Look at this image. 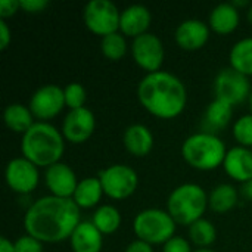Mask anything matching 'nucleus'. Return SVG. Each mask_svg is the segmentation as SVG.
Returning <instances> with one entry per match:
<instances>
[{
  "instance_id": "nucleus-1",
  "label": "nucleus",
  "mask_w": 252,
  "mask_h": 252,
  "mask_svg": "<svg viewBox=\"0 0 252 252\" xmlns=\"http://www.w3.org/2000/svg\"><path fill=\"white\" fill-rule=\"evenodd\" d=\"M81 223V210L72 199L47 195L32 202L24 214L25 233L43 244L69 241Z\"/></svg>"
},
{
  "instance_id": "nucleus-2",
  "label": "nucleus",
  "mask_w": 252,
  "mask_h": 252,
  "mask_svg": "<svg viewBox=\"0 0 252 252\" xmlns=\"http://www.w3.org/2000/svg\"><path fill=\"white\" fill-rule=\"evenodd\" d=\"M137 99L143 109L155 118L174 120L188 105V90L177 75L161 69L146 74L139 81Z\"/></svg>"
},
{
  "instance_id": "nucleus-3",
  "label": "nucleus",
  "mask_w": 252,
  "mask_h": 252,
  "mask_svg": "<svg viewBox=\"0 0 252 252\" xmlns=\"http://www.w3.org/2000/svg\"><path fill=\"white\" fill-rule=\"evenodd\" d=\"M65 151V139L50 123L37 121L21 139L22 157L38 168H49L58 162Z\"/></svg>"
},
{
  "instance_id": "nucleus-4",
  "label": "nucleus",
  "mask_w": 252,
  "mask_h": 252,
  "mask_svg": "<svg viewBox=\"0 0 252 252\" xmlns=\"http://www.w3.org/2000/svg\"><path fill=\"white\" fill-rule=\"evenodd\" d=\"M227 155L226 143L213 133L199 131L185 139L182 157L185 162L198 171H213L224 164Z\"/></svg>"
},
{
  "instance_id": "nucleus-5",
  "label": "nucleus",
  "mask_w": 252,
  "mask_h": 252,
  "mask_svg": "<svg viewBox=\"0 0 252 252\" xmlns=\"http://www.w3.org/2000/svg\"><path fill=\"white\" fill-rule=\"evenodd\" d=\"M208 208V195L196 183H183L173 189L167 201V211L179 226H192L204 219Z\"/></svg>"
},
{
  "instance_id": "nucleus-6",
  "label": "nucleus",
  "mask_w": 252,
  "mask_h": 252,
  "mask_svg": "<svg viewBox=\"0 0 252 252\" xmlns=\"http://www.w3.org/2000/svg\"><path fill=\"white\" fill-rule=\"evenodd\" d=\"M176 221L167 210L146 208L133 220V232L139 241L149 245H164L176 236Z\"/></svg>"
},
{
  "instance_id": "nucleus-7",
  "label": "nucleus",
  "mask_w": 252,
  "mask_h": 252,
  "mask_svg": "<svg viewBox=\"0 0 252 252\" xmlns=\"http://www.w3.org/2000/svg\"><path fill=\"white\" fill-rule=\"evenodd\" d=\"M121 10L111 0H90L83 10V21L86 28L99 37L120 31Z\"/></svg>"
},
{
  "instance_id": "nucleus-8",
  "label": "nucleus",
  "mask_w": 252,
  "mask_h": 252,
  "mask_svg": "<svg viewBox=\"0 0 252 252\" xmlns=\"http://www.w3.org/2000/svg\"><path fill=\"white\" fill-rule=\"evenodd\" d=\"M99 180L103 188V193L114 201H124L130 198L137 186V173L126 164H112L100 171Z\"/></svg>"
},
{
  "instance_id": "nucleus-9",
  "label": "nucleus",
  "mask_w": 252,
  "mask_h": 252,
  "mask_svg": "<svg viewBox=\"0 0 252 252\" xmlns=\"http://www.w3.org/2000/svg\"><path fill=\"white\" fill-rule=\"evenodd\" d=\"M130 50L136 65L146 71V74L161 71V66L165 59V49L157 34L146 32L134 38Z\"/></svg>"
},
{
  "instance_id": "nucleus-10",
  "label": "nucleus",
  "mask_w": 252,
  "mask_h": 252,
  "mask_svg": "<svg viewBox=\"0 0 252 252\" xmlns=\"http://www.w3.org/2000/svg\"><path fill=\"white\" fill-rule=\"evenodd\" d=\"M28 106L35 121L49 123L56 118L63 111V108H66L63 89L56 84L41 86L32 93Z\"/></svg>"
},
{
  "instance_id": "nucleus-11",
  "label": "nucleus",
  "mask_w": 252,
  "mask_h": 252,
  "mask_svg": "<svg viewBox=\"0 0 252 252\" xmlns=\"http://www.w3.org/2000/svg\"><path fill=\"white\" fill-rule=\"evenodd\" d=\"M252 89L247 75L235 71L233 68L221 69L214 80V94L230 105H239L250 99Z\"/></svg>"
},
{
  "instance_id": "nucleus-12",
  "label": "nucleus",
  "mask_w": 252,
  "mask_h": 252,
  "mask_svg": "<svg viewBox=\"0 0 252 252\" xmlns=\"http://www.w3.org/2000/svg\"><path fill=\"white\" fill-rule=\"evenodd\" d=\"M4 180L7 188L19 195L31 193L40 180L38 167L24 157L13 158L4 168Z\"/></svg>"
},
{
  "instance_id": "nucleus-13",
  "label": "nucleus",
  "mask_w": 252,
  "mask_h": 252,
  "mask_svg": "<svg viewBox=\"0 0 252 252\" xmlns=\"http://www.w3.org/2000/svg\"><path fill=\"white\" fill-rule=\"evenodd\" d=\"M96 130L94 114L89 108H80L68 111L62 121V136L72 145H81L87 142Z\"/></svg>"
},
{
  "instance_id": "nucleus-14",
  "label": "nucleus",
  "mask_w": 252,
  "mask_h": 252,
  "mask_svg": "<svg viewBox=\"0 0 252 252\" xmlns=\"http://www.w3.org/2000/svg\"><path fill=\"white\" fill-rule=\"evenodd\" d=\"M210 32H211V28L208 22L190 18L179 24L174 32V40L182 50L196 52L207 44L210 38Z\"/></svg>"
},
{
  "instance_id": "nucleus-15",
  "label": "nucleus",
  "mask_w": 252,
  "mask_h": 252,
  "mask_svg": "<svg viewBox=\"0 0 252 252\" xmlns=\"http://www.w3.org/2000/svg\"><path fill=\"white\" fill-rule=\"evenodd\" d=\"M44 183L50 195L66 199H72L74 192L78 186V180L74 170L65 162H58L46 168Z\"/></svg>"
},
{
  "instance_id": "nucleus-16",
  "label": "nucleus",
  "mask_w": 252,
  "mask_h": 252,
  "mask_svg": "<svg viewBox=\"0 0 252 252\" xmlns=\"http://www.w3.org/2000/svg\"><path fill=\"white\" fill-rule=\"evenodd\" d=\"M152 22L151 10L143 4H131L121 10L120 32L130 38H137L148 32Z\"/></svg>"
},
{
  "instance_id": "nucleus-17",
  "label": "nucleus",
  "mask_w": 252,
  "mask_h": 252,
  "mask_svg": "<svg viewBox=\"0 0 252 252\" xmlns=\"http://www.w3.org/2000/svg\"><path fill=\"white\" fill-rule=\"evenodd\" d=\"M223 168L232 180L241 185L252 180V151L239 145L229 149Z\"/></svg>"
},
{
  "instance_id": "nucleus-18",
  "label": "nucleus",
  "mask_w": 252,
  "mask_h": 252,
  "mask_svg": "<svg viewBox=\"0 0 252 252\" xmlns=\"http://www.w3.org/2000/svg\"><path fill=\"white\" fill-rule=\"evenodd\" d=\"M124 148L136 158H143L154 149V134L145 124H131L124 130Z\"/></svg>"
},
{
  "instance_id": "nucleus-19",
  "label": "nucleus",
  "mask_w": 252,
  "mask_h": 252,
  "mask_svg": "<svg viewBox=\"0 0 252 252\" xmlns=\"http://www.w3.org/2000/svg\"><path fill=\"white\" fill-rule=\"evenodd\" d=\"M72 252H100L103 247V235L92 221H81L69 238Z\"/></svg>"
},
{
  "instance_id": "nucleus-20",
  "label": "nucleus",
  "mask_w": 252,
  "mask_h": 252,
  "mask_svg": "<svg viewBox=\"0 0 252 252\" xmlns=\"http://www.w3.org/2000/svg\"><path fill=\"white\" fill-rule=\"evenodd\" d=\"M241 22L239 9L233 6V3H220L217 4L210 16H208V25L210 28L220 35L232 34Z\"/></svg>"
},
{
  "instance_id": "nucleus-21",
  "label": "nucleus",
  "mask_w": 252,
  "mask_h": 252,
  "mask_svg": "<svg viewBox=\"0 0 252 252\" xmlns=\"http://www.w3.org/2000/svg\"><path fill=\"white\" fill-rule=\"evenodd\" d=\"M233 117V105L221 100V99H214L205 109L204 114V131L216 134L217 131L226 128L229 123L232 121Z\"/></svg>"
},
{
  "instance_id": "nucleus-22",
  "label": "nucleus",
  "mask_w": 252,
  "mask_h": 252,
  "mask_svg": "<svg viewBox=\"0 0 252 252\" xmlns=\"http://www.w3.org/2000/svg\"><path fill=\"white\" fill-rule=\"evenodd\" d=\"M103 195L105 193L99 177H86L78 182L72 201L77 204L80 210H89L94 208L100 202Z\"/></svg>"
},
{
  "instance_id": "nucleus-23",
  "label": "nucleus",
  "mask_w": 252,
  "mask_h": 252,
  "mask_svg": "<svg viewBox=\"0 0 252 252\" xmlns=\"http://www.w3.org/2000/svg\"><path fill=\"white\" fill-rule=\"evenodd\" d=\"M3 121L10 131L18 134H25L37 123L30 106L22 103L7 105L3 112Z\"/></svg>"
},
{
  "instance_id": "nucleus-24",
  "label": "nucleus",
  "mask_w": 252,
  "mask_h": 252,
  "mask_svg": "<svg viewBox=\"0 0 252 252\" xmlns=\"http://www.w3.org/2000/svg\"><path fill=\"white\" fill-rule=\"evenodd\" d=\"M239 199V192L233 185H217L208 195V208L217 214H226L232 211Z\"/></svg>"
},
{
  "instance_id": "nucleus-25",
  "label": "nucleus",
  "mask_w": 252,
  "mask_h": 252,
  "mask_svg": "<svg viewBox=\"0 0 252 252\" xmlns=\"http://www.w3.org/2000/svg\"><path fill=\"white\" fill-rule=\"evenodd\" d=\"M229 62L230 68L235 71L247 75L248 78L252 77V37L242 38L232 46Z\"/></svg>"
},
{
  "instance_id": "nucleus-26",
  "label": "nucleus",
  "mask_w": 252,
  "mask_h": 252,
  "mask_svg": "<svg viewBox=\"0 0 252 252\" xmlns=\"http://www.w3.org/2000/svg\"><path fill=\"white\" fill-rule=\"evenodd\" d=\"M92 223L94 227L105 236V235H112L115 233L120 226H121V213L118 211L117 207L114 205H100L96 208L92 217Z\"/></svg>"
},
{
  "instance_id": "nucleus-27",
  "label": "nucleus",
  "mask_w": 252,
  "mask_h": 252,
  "mask_svg": "<svg viewBox=\"0 0 252 252\" xmlns=\"http://www.w3.org/2000/svg\"><path fill=\"white\" fill-rule=\"evenodd\" d=\"M217 239V230L214 224L207 220L201 219L195 221L192 226H189V242L196 245L198 250L211 247Z\"/></svg>"
},
{
  "instance_id": "nucleus-28",
  "label": "nucleus",
  "mask_w": 252,
  "mask_h": 252,
  "mask_svg": "<svg viewBox=\"0 0 252 252\" xmlns=\"http://www.w3.org/2000/svg\"><path fill=\"white\" fill-rule=\"evenodd\" d=\"M127 50H128V44H127L126 35H123L120 31L109 34L100 40L102 55L112 62L121 61L127 55Z\"/></svg>"
},
{
  "instance_id": "nucleus-29",
  "label": "nucleus",
  "mask_w": 252,
  "mask_h": 252,
  "mask_svg": "<svg viewBox=\"0 0 252 252\" xmlns=\"http://www.w3.org/2000/svg\"><path fill=\"white\" fill-rule=\"evenodd\" d=\"M235 140L239 143V146L244 148H252V114L242 115L238 118L232 128Z\"/></svg>"
},
{
  "instance_id": "nucleus-30",
  "label": "nucleus",
  "mask_w": 252,
  "mask_h": 252,
  "mask_svg": "<svg viewBox=\"0 0 252 252\" xmlns=\"http://www.w3.org/2000/svg\"><path fill=\"white\" fill-rule=\"evenodd\" d=\"M63 94H65V105L69 111L84 108L87 94H86V89L80 83H69L68 86H65Z\"/></svg>"
},
{
  "instance_id": "nucleus-31",
  "label": "nucleus",
  "mask_w": 252,
  "mask_h": 252,
  "mask_svg": "<svg viewBox=\"0 0 252 252\" xmlns=\"http://www.w3.org/2000/svg\"><path fill=\"white\" fill-rule=\"evenodd\" d=\"M15 251L44 252L43 251V242H40L38 239H35V238H32V236H30V235H27V233L15 241Z\"/></svg>"
},
{
  "instance_id": "nucleus-32",
  "label": "nucleus",
  "mask_w": 252,
  "mask_h": 252,
  "mask_svg": "<svg viewBox=\"0 0 252 252\" xmlns=\"http://www.w3.org/2000/svg\"><path fill=\"white\" fill-rule=\"evenodd\" d=\"M162 252H193L189 239L183 236H174L162 245Z\"/></svg>"
},
{
  "instance_id": "nucleus-33",
  "label": "nucleus",
  "mask_w": 252,
  "mask_h": 252,
  "mask_svg": "<svg viewBox=\"0 0 252 252\" xmlns=\"http://www.w3.org/2000/svg\"><path fill=\"white\" fill-rule=\"evenodd\" d=\"M21 10L19 0H0V19H7L15 16Z\"/></svg>"
},
{
  "instance_id": "nucleus-34",
  "label": "nucleus",
  "mask_w": 252,
  "mask_h": 252,
  "mask_svg": "<svg viewBox=\"0 0 252 252\" xmlns=\"http://www.w3.org/2000/svg\"><path fill=\"white\" fill-rule=\"evenodd\" d=\"M21 10L27 13H41L46 7H49L47 0H19Z\"/></svg>"
},
{
  "instance_id": "nucleus-35",
  "label": "nucleus",
  "mask_w": 252,
  "mask_h": 252,
  "mask_svg": "<svg viewBox=\"0 0 252 252\" xmlns=\"http://www.w3.org/2000/svg\"><path fill=\"white\" fill-rule=\"evenodd\" d=\"M12 41V32L4 19H0V50H6Z\"/></svg>"
},
{
  "instance_id": "nucleus-36",
  "label": "nucleus",
  "mask_w": 252,
  "mask_h": 252,
  "mask_svg": "<svg viewBox=\"0 0 252 252\" xmlns=\"http://www.w3.org/2000/svg\"><path fill=\"white\" fill-rule=\"evenodd\" d=\"M124 252H154V247L146 244V242H143V241L136 239V241L130 242L126 247V251Z\"/></svg>"
},
{
  "instance_id": "nucleus-37",
  "label": "nucleus",
  "mask_w": 252,
  "mask_h": 252,
  "mask_svg": "<svg viewBox=\"0 0 252 252\" xmlns=\"http://www.w3.org/2000/svg\"><path fill=\"white\" fill-rule=\"evenodd\" d=\"M0 252H16L15 251V242L9 241L6 236L0 238Z\"/></svg>"
},
{
  "instance_id": "nucleus-38",
  "label": "nucleus",
  "mask_w": 252,
  "mask_h": 252,
  "mask_svg": "<svg viewBox=\"0 0 252 252\" xmlns=\"http://www.w3.org/2000/svg\"><path fill=\"white\" fill-rule=\"evenodd\" d=\"M241 195H242V198H244L245 201L252 202V180L244 183V185L241 186Z\"/></svg>"
},
{
  "instance_id": "nucleus-39",
  "label": "nucleus",
  "mask_w": 252,
  "mask_h": 252,
  "mask_svg": "<svg viewBox=\"0 0 252 252\" xmlns=\"http://www.w3.org/2000/svg\"><path fill=\"white\" fill-rule=\"evenodd\" d=\"M247 19H248V22L252 25V4L248 7V12H247Z\"/></svg>"
},
{
  "instance_id": "nucleus-40",
  "label": "nucleus",
  "mask_w": 252,
  "mask_h": 252,
  "mask_svg": "<svg viewBox=\"0 0 252 252\" xmlns=\"http://www.w3.org/2000/svg\"><path fill=\"white\" fill-rule=\"evenodd\" d=\"M193 252H214L213 250H208V248H201V250H196V251Z\"/></svg>"
},
{
  "instance_id": "nucleus-41",
  "label": "nucleus",
  "mask_w": 252,
  "mask_h": 252,
  "mask_svg": "<svg viewBox=\"0 0 252 252\" xmlns=\"http://www.w3.org/2000/svg\"><path fill=\"white\" fill-rule=\"evenodd\" d=\"M248 102H250V108H251V114H252V92H251V94H250V99H248Z\"/></svg>"
}]
</instances>
